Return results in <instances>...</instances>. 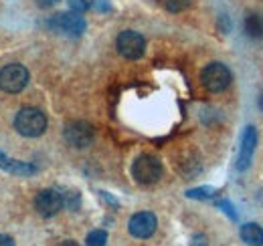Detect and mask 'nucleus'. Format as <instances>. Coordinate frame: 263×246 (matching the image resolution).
<instances>
[{
    "mask_svg": "<svg viewBox=\"0 0 263 246\" xmlns=\"http://www.w3.org/2000/svg\"><path fill=\"white\" fill-rule=\"evenodd\" d=\"M14 129L25 137H39L47 129V115L41 109L25 107L14 117Z\"/></svg>",
    "mask_w": 263,
    "mask_h": 246,
    "instance_id": "1",
    "label": "nucleus"
},
{
    "mask_svg": "<svg viewBox=\"0 0 263 246\" xmlns=\"http://www.w3.org/2000/svg\"><path fill=\"white\" fill-rule=\"evenodd\" d=\"M132 176L138 184H154L162 178V163L154 155H140V157H136V161L132 166Z\"/></svg>",
    "mask_w": 263,
    "mask_h": 246,
    "instance_id": "2",
    "label": "nucleus"
},
{
    "mask_svg": "<svg viewBox=\"0 0 263 246\" xmlns=\"http://www.w3.org/2000/svg\"><path fill=\"white\" fill-rule=\"evenodd\" d=\"M200 81H202V87L211 93H221L225 91L233 81V75L231 71L223 65V63H211L202 69L200 73Z\"/></svg>",
    "mask_w": 263,
    "mask_h": 246,
    "instance_id": "3",
    "label": "nucleus"
},
{
    "mask_svg": "<svg viewBox=\"0 0 263 246\" xmlns=\"http://www.w3.org/2000/svg\"><path fill=\"white\" fill-rule=\"evenodd\" d=\"M29 71L21 63H10L0 69V89L4 93H21L29 85Z\"/></svg>",
    "mask_w": 263,
    "mask_h": 246,
    "instance_id": "4",
    "label": "nucleus"
},
{
    "mask_svg": "<svg viewBox=\"0 0 263 246\" xmlns=\"http://www.w3.org/2000/svg\"><path fill=\"white\" fill-rule=\"evenodd\" d=\"M63 206H65V194H61L59 190H53V188L39 192L34 198V208L43 218L57 216L63 210Z\"/></svg>",
    "mask_w": 263,
    "mask_h": 246,
    "instance_id": "5",
    "label": "nucleus"
},
{
    "mask_svg": "<svg viewBox=\"0 0 263 246\" xmlns=\"http://www.w3.org/2000/svg\"><path fill=\"white\" fill-rule=\"evenodd\" d=\"M116 47H118V53L124 57V59H130L136 61L144 55L146 51V40L140 32L136 31H124L118 34V40H116Z\"/></svg>",
    "mask_w": 263,
    "mask_h": 246,
    "instance_id": "6",
    "label": "nucleus"
},
{
    "mask_svg": "<svg viewBox=\"0 0 263 246\" xmlns=\"http://www.w3.org/2000/svg\"><path fill=\"white\" fill-rule=\"evenodd\" d=\"M49 27L53 31L65 32L69 36H81L85 32V20L77 12H59V14L51 16Z\"/></svg>",
    "mask_w": 263,
    "mask_h": 246,
    "instance_id": "7",
    "label": "nucleus"
},
{
    "mask_svg": "<svg viewBox=\"0 0 263 246\" xmlns=\"http://www.w3.org/2000/svg\"><path fill=\"white\" fill-rule=\"evenodd\" d=\"M93 127L87 121H71L65 127V139L69 146L77 148V150H83L87 146H91L93 141Z\"/></svg>",
    "mask_w": 263,
    "mask_h": 246,
    "instance_id": "8",
    "label": "nucleus"
},
{
    "mask_svg": "<svg viewBox=\"0 0 263 246\" xmlns=\"http://www.w3.org/2000/svg\"><path fill=\"white\" fill-rule=\"evenodd\" d=\"M158 228V220L152 212H138L130 218L128 230L134 238H150Z\"/></svg>",
    "mask_w": 263,
    "mask_h": 246,
    "instance_id": "9",
    "label": "nucleus"
},
{
    "mask_svg": "<svg viewBox=\"0 0 263 246\" xmlns=\"http://www.w3.org/2000/svg\"><path fill=\"white\" fill-rule=\"evenodd\" d=\"M255 146H257V129L253 125H249V127H245L243 137H241V150H239V157H237V170L245 172L249 168L253 152H255Z\"/></svg>",
    "mask_w": 263,
    "mask_h": 246,
    "instance_id": "10",
    "label": "nucleus"
},
{
    "mask_svg": "<svg viewBox=\"0 0 263 246\" xmlns=\"http://www.w3.org/2000/svg\"><path fill=\"white\" fill-rule=\"evenodd\" d=\"M0 168L4 172H10V174H18V176H33L36 174V168L29 161H18V159H10L0 152Z\"/></svg>",
    "mask_w": 263,
    "mask_h": 246,
    "instance_id": "11",
    "label": "nucleus"
},
{
    "mask_svg": "<svg viewBox=\"0 0 263 246\" xmlns=\"http://www.w3.org/2000/svg\"><path fill=\"white\" fill-rule=\"evenodd\" d=\"M241 238L243 242L249 246H263V230L259 224H243L241 226Z\"/></svg>",
    "mask_w": 263,
    "mask_h": 246,
    "instance_id": "12",
    "label": "nucleus"
},
{
    "mask_svg": "<svg viewBox=\"0 0 263 246\" xmlns=\"http://www.w3.org/2000/svg\"><path fill=\"white\" fill-rule=\"evenodd\" d=\"M243 27H245L247 36H251V38H263V16L255 14V12H249L245 16Z\"/></svg>",
    "mask_w": 263,
    "mask_h": 246,
    "instance_id": "13",
    "label": "nucleus"
},
{
    "mask_svg": "<svg viewBox=\"0 0 263 246\" xmlns=\"http://www.w3.org/2000/svg\"><path fill=\"white\" fill-rule=\"evenodd\" d=\"M87 246H105L107 242V232L105 230H93L87 234Z\"/></svg>",
    "mask_w": 263,
    "mask_h": 246,
    "instance_id": "14",
    "label": "nucleus"
},
{
    "mask_svg": "<svg viewBox=\"0 0 263 246\" xmlns=\"http://www.w3.org/2000/svg\"><path fill=\"white\" fill-rule=\"evenodd\" d=\"M162 4L170 12H182L191 6V0H162Z\"/></svg>",
    "mask_w": 263,
    "mask_h": 246,
    "instance_id": "15",
    "label": "nucleus"
},
{
    "mask_svg": "<svg viewBox=\"0 0 263 246\" xmlns=\"http://www.w3.org/2000/svg\"><path fill=\"white\" fill-rule=\"evenodd\" d=\"M189 198H197V200H209L215 196V190L213 188H197V190H189L186 192Z\"/></svg>",
    "mask_w": 263,
    "mask_h": 246,
    "instance_id": "16",
    "label": "nucleus"
},
{
    "mask_svg": "<svg viewBox=\"0 0 263 246\" xmlns=\"http://www.w3.org/2000/svg\"><path fill=\"white\" fill-rule=\"evenodd\" d=\"M69 8L73 12H77V14H81V12H85L89 8V2L87 0H69Z\"/></svg>",
    "mask_w": 263,
    "mask_h": 246,
    "instance_id": "17",
    "label": "nucleus"
},
{
    "mask_svg": "<svg viewBox=\"0 0 263 246\" xmlns=\"http://www.w3.org/2000/svg\"><path fill=\"white\" fill-rule=\"evenodd\" d=\"M36 2V6H41V8H51V6H55L59 0H34Z\"/></svg>",
    "mask_w": 263,
    "mask_h": 246,
    "instance_id": "18",
    "label": "nucleus"
},
{
    "mask_svg": "<svg viewBox=\"0 0 263 246\" xmlns=\"http://www.w3.org/2000/svg\"><path fill=\"white\" fill-rule=\"evenodd\" d=\"M0 246H14V240L6 234H0Z\"/></svg>",
    "mask_w": 263,
    "mask_h": 246,
    "instance_id": "19",
    "label": "nucleus"
},
{
    "mask_svg": "<svg viewBox=\"0 0 263 246\" xmlns=\"http://www.w3.org/2000/svg\"><path fill=\"white\" fill-rule=\"evenodd\" d=\"M59 246H79L77 242H73V240H65V242H61Z\"/></svg>",
    "mask_w": 263,
    "mask_h": 246,
    "instance_id": "20",
    "label": "nucleus"
},
{
    "mask_svg": "<svg viewBox=\"0 0 263 246\" xmlns=\"http://www.w3.org/2000/svg\"><path fill=\"white\" fill-rule=\"evenodd\" d=\"M257 105H259V109H261V113H263V93L259 95V101H257Z\"/></svg>",
    "mask_w": 263,
    "mask_h": 246,
    "instance_id": "21",
    "label": "nucleus"
}]
</instances>
